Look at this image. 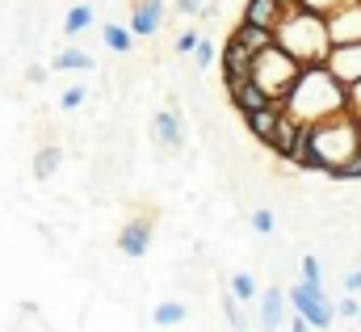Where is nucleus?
I'll list each match as a JSON object with an SVG mask.
<instances>
[{"instance_id":"1","label":"nucleus","mask_w":361,"mask_h":332,"mask_svg":"<svg viewBox=\"0 0 361 332\" xmlns=\"http://www.w3.org/2000/svg\"><path fill=\"white\" fill-rule=\"evenodd\" d=\"M286 114H294L302 126L332 122V118L349 114V88L328 72V64H311V68H302L298 84L290 88Z\"/></svg>"},{"instance_id":"2","label":"nucleus","mask_w":361,"mask_h":332,"mask_svg":"<svg viewBox=\"0 0 361 332\" xmlns=\"http://www.w3.org/2000/svg\"><path fill=\"white\" fill-rule=\"evenodd\" d=\"M357 152H361V118L341 114L332 122L307 126V135H302V143L294 152V165L319 168V172H336L341 165H349Z\"/></svg>"},{"instance_id":"3","label":"nucleus","mask_w":361,"mask_h":332,"mask_svg":"<svg viewBox=\"0 0 361 332\" xmlns=\"http://www.w3.org/2000/svg\"><path fill=\"white\" fill-rule=\"evenodd\" d=\"M277 42L298 59V64H328L332 55V34H328V13L319 8H307V4H290L286 21L277 25Z\"/></svg>"},{"instance_id":"4","label":"nucleus","mask_w":361,"mask_h":332,"mask_svg":"<svg viewBox=\"0 0 361 332\" xmlns=\"http://www.w3.org/2000/svg\"><path fill=\"white\" fill-rule=\"evenodd\" d=\"M302 68H307V64H298L281 42H273L269 51H261V55L252 59V81L261 84L273 101H286L290 88H294L298 76H302Z\"/></svg>"},{"instance_id":"5","label":"nucleus","mask_w":361,"mask_h":332,"mask_svg":"<svg viewBox=\"0 0 361 332\" xmlns=\"http://www.w3.org/2000/svg\"><path fill=\"white\" fill-rule=\"evenodd\" d=\"M290 307L311 324L315 332H324L332 320H336V307H332V299L324 295V286H311V282H298L294 290H290Z\"/></svg>"},{"instance_id":"6","label":"nucleus","mask_w":361,"mask_h":332,"mask_svg":"<svg viewBox=\"0 0 361 332\" xmlns=\"http://www.w3.org/2000/svg\"><path fill=\"white\" fill-rule=\"evenodd\" d=\"M328 34L336 47L361 42V0H345L336 8H328Z\"/></svg>"},{"instance_id":"7","label":"nucleus","mask_w":361,"mask_h":332,"mask_svg":"<svg viewBox=\"0 0 361 332\" xmlns=\"http://www.w3.org/2000/svg\"><path fill=\"white\" fill-rule=\"evenodd\" d=\"M328 72L345 84V88H353V84L361 81V42L332 47V55H328Z\"/></svg>"},{"instance_id":"8","label":"nucleus","mask_w":361,"mask_h":332,"mask_svg":"<svg viewBox=\"0 0 361 332\" xmlns=\"http://www.w3.org/2000/svg\"><path fill=\"white\" fill-rule=\"evenodd\" d=\"M227 97H231V105H235L240 114H252V109L273 105V97L252 81V76H244V81H227Z\"/></svg>"},{"instance_id":"9","label":"nucleus","mask_w":361,"mask_h":332,"mask_svg":"<svg viewBox=\"0 0 361 332\" xmlns=\"http://www.w3.org/2000/svg\"><path fill=\"white\" fill-rule=\"evenodd\" d=\"M252 59H257V55L231 34L227 47H223V59H219V64H223V81H244V76H252Z\"/></svg>"},{"instance_id":"10","label":"nucleus","mask_w":361,"mask_h":332,"mask_svg":"<svg viewBox=\"0 0 361 332\" xmlns=\"http://www.w3.org/2000/svg\"><path fill=\"white\" fill-rule=\"evenodd\" d=\"M164 25V0H139L130 4V30L135 38H152Z\"/></svg>"},{"instance_id":"11","label":"nucleus","mask_w":361,"mask_h":332,"mask_svg":"<svg viewBox=\"0 0 361 332\" xmlns=\"http://www.w3.org/2000/svg\"><path fill=\"white\" fill-rule=\"evenodd\" d=\"M290 13V0H248L244 4V21L248 25H265V30H277Z\"/></svg>"},{"instance_id":"12","label":"nucleus","mask_w":361,"mask_h":332,"mask_svg":"<svg viewBox=\"0 0 361 332\" xmlns=\"http://www.w3.org/2000/svg\"><path fill=\"white\" fill-rule=\"evenodd\" d=\"M281 118H286V101H273V105H265V109H252V114H244L248 131H252L261 143H273V135H277Z\"/></svg>"},{"instance_id":"13","label":"nucleus","mask_w":361,"mask_h":332,"mask_svg":"<svg viewBox=\"0 0 361 332\" xmlns=\"http://www.w3.org/2000/svg\"><path fill=\"white\" fill-rule=\"evenodd\" d=\"M147 244H152V227H147L143 219L126 223V227H122V236H118V249L126 252V256H143Z\"/></svg>"},{"instance_id":"14","label":"nucleus","mask_w":361,"mask_h":332,"mask_svg":"<svg viewBox=\"0 0 361 332\" xmlns=\"http://www.w3.org/2000/svg\"><path fill=\"white\" fill-rule=\"evenodd\" d=\"M235 38H240L252 55H261V51H269L273 42H277V30H265V25H248V21H240Z\"/></svg>"},{"instance_id":"15","label":"nucleus","mask_w":361,"mask_h":332,"mask_svg":"<svg viewBox=\"0 0 361 332\" xmlns=\"http://www.w3.org/2000/svg\"><path fill=\"white\" fill-rule=\"evenodd\" d=\"M156 135H160V143H164V148H180V139H185V122H180L177 109L156 114Z\"/></svg>"},{"instance_id":"16","label":"nucleus","mask_w":361,"mask_h":332,"mask_svg":"<svg viewBox=\"0 0 361 332\" xmlns=\"http://www.w3.org/2000/svg\"><path fill=\"white\" fill-rule=\"evenodd\" d=\"M55 72H92V55L80 47H63L55 55Z\"/></svg>"},{"instance_id":"17","label":"nucleus","mask_w":361,"mask_h":332,"mask_svg":"<svg viewBox=\"0 0 361 332\" xmlns=\"http://www.w3.org/2000/svg\"><path fill=\"white\" fill-rule=\"evenodd\" d=\"M101 38H105V47H109V51H118V55H126V51L135 47V30H130V25H114V21H109Z\"/></svg>"},{"instance_id":"18","label":"nucleus","mask_w":361,"mask_h":332,"mask_svg":"<svg viewBox=\"0 0 361 332\" xmlns=\"http://www.w3.org/2000/svg\"><path fill=\"white\" fill-rule=\"evenodd\" d=\"M89 25H92V8H89V4H72V8H68V17H63V34H68V38H76V34H85Z\"/></svg>"},{"instance_id":"19","label":"nucleus","mask_w":361,"mask_h":332,"mask_svg":"<svg viewBox=\"0 0 361 332\" xmlns=\"http://www.w3.org/2000/svg\"><path fill=\"white\" fill-rule=\"evenodd\" d=\"M59 165H63V152H59V148H42V152L34 156V177H38V181H47V177H55V172H59Z\"/></svg>"},{"instance_id":"20","label":"nucleus","mask_w":361,"mask_h":332,"mask_svg":"<svg viewBox=\"0 0 361 332\" xmlns=\"http://www.w3.org/2000/svg\"><path fill=\"white\" fill-rule=\"evenodd\" d=\"M281 316H286V307H281V290L273 286V290H265V299H261V320H265V328H277Z\"/></svg>"},{"instance_id":"21","label":"nucleus","mask_w":361,"mask_h":332,"mask_svg":"<svg viewBox=\"0 0 361 332\" xmlns=\"http://www.w3.org/2000/svg\"><path fill=\"white\" fill-rule=\"evenodd\" d=\"M180 320H185V307H180V303H160V307H156V324L177 328Z\"/></svg>"},{"instance_id":"22","label":"nucleus","mask_w":361,"mask_h":332,"mask_svg":"<svg viewBox=\"0 0 361 332\" xmlns=\"http://www.w3.org/2000/svg\"><path fill=\"white\" fill-rule=\"evenodd\" d=\"M231 295H235L240 303L252 299V295H257V278H252V273H235V278H231Z\"/></svg>"},{"instance_id":"23","label":"nucleus","mask_w":361,"mask_h":332,"mask_svg":"<svg viewBox=\"0 0 361 332\" xmlns=\"http://www.w3.org/2000/svg\"><path fill=\"white\" fill-rule=\"evenodd\" d=\"M302 282H311V286H324V265L315 261V256H302Z\"/></svg>"},{"instance_id":"24","label":"nucleus","mask_w":361,"mask_h":332,"mask_svg":"<svg viewBox=\"0 0 361 332\" xmlns=\"http://www.w3.org/2000/svg\"><path fill=\"white\" fill-rule=\"evenodd\" d=\"M202 47V34L197 30H185V34H177V55H193Z\"/></svg>"},{"instance_id":"25","label":"nucleus","mask_w":361,"mask_h":332,"mask_svg":"<svg viewBox=\"0 0 361 332\" xmlns=\"http://www.w3.org/2000/svg\"><path fill=\"white\" fill-rule=\"evenodd\" d=\"M332 177H336V181H361V152L353 156V160H349V165H341V168H336Z\"/></svg>"},{"instance_id":"26","label":"nucleus","mask_w":361,"mask_h":332,"mask_svg":"<svg viewBox=\"0 0 361 332\" xmlns=\"http://www.w3.org/2000/svg\"><path fill=\"white\" fill-rule=\"evenodd\" d=\"M252 232H261V236H269L273 232V215L269 211H252Z\"/></svg>"},{"instance_id":"27","label":"nucleus","mask_w":361,"mask_h":332,"mask_svg":"<svg viewBox=\"0 0 361 332\" xmlns=\"http://www.w3.org/2000/svg\"><path fill=\"white\" fill-rule=\"evenodd\" d=\"M193 59H197V68H210V64H214V47H210V42L202 38V47L193 51Z\"/></svg>"},{"instance_id":"28","label":"nucleus","mask_w":361,"mask_h":332,"mask_svg":"<svg viewBox=\"0 0 361 332\" xmlns=\"http://www.w3.org/2000/svg\"><path fill=\"white\" fill-rule=\"evenodd\" d=\"M59 105H63V109H80V105H85V88H68Z\"/></svg>"},{"instance_id":"29","label":"nucleus","mask_w":361,"mask_h":332,"mask_svg":"<svg viewBox=\"0 0 361 332\" xmlns=\"http://www.w3.org/2000/svg\"><path fill=\"white\" fill-rule=\"evenodd\" d=\"M336 316H345V320H361V307H357V299L349 295V299H345V303L336 307Z\"/></svg>"},{"instance_id":"30","label":"nucleus","mask_w":361,"mask_h":332,"mask_svg":"<svg viewBox=\"0 0 361 332\" xmlns=\"http://www.w3.org/2000/svg\"><path fill=\"white\" fill-rule=\"evenodd\" d=\"M349 114H353V118H361V81L349 88Z\"/></svg>"},{"instance_id":"31","label":"nucleus","mask_w":361,"mask_h":332,"mask_svg":"<svg viewBox=\"0 0 361 332\" xmlns=\"http://www.w3.org/2000/svg\"><path fill=\"white\" fill-rule=\"evenodd\" d=\"M294 4H307V8H319V13H328V8H336V4H345V0H294Z\"/></svg>"},{"instance_id":"32","label":"nucleus","mask_w":361,"mask_h":332,"mask_svg":"<svg viewBox=\"0 0 361 332\" xmlns=\"http://www.w3.org/2000/svg\"><path fill=\"white\" fill-rule=\"evenodd\" d=\"M235 303H240V299H235V295H231V299H227V316H231V324H235V328H240V324H244V316H240V307H235Z\"/></svg>"},{"instance_id":"33","label":"nucleus","mask_w":361,"mask_h":332,"mask_svg":"<svg viewBox=\"0 0 361 332\" xmlns=\"http://www.w3.org/2000/svg\"><path fill=\"white\" fill-rule=\"evenodd\" d=\"M345 290H349V295L361 290V269H357V273H345Z\"/></svg>"},{"instance_id":"34","label":"nucleus","mask_w":361,"mask_h":332,"mask_svg":"<svg viewBox=\"0 0 361 332\" xmlns=\"http://www.w3.org/2000/svg\"><path fill=\"white\" fill-rule=\"evenodd\" d=\"M180 13H202V0H177Z\"/></svg>"},{"instance_id":"35","label":"nucleus","mask_w":361,"mask_h":332,"mask_svg":"<svg viewBox=\"0 0 361 332\" xmlns=\"http://www.w3.org/2000/svg\"><path fill=\"white\" fill-rule=\"evenodd\" d=\"M290 332H311V324H307V320H302V316H298V320H294V324H290Z\"/></svg>"},{"instance_id":"36","label":"nucleus","mask_w":361,"mask_h":332,"mask_svg":"<svg viewBox=\"0 0 361 332\" xmlns=\"http://www.w3.org/2000/svg\"><path fill=\"white\" fill-rule=\"evenodd\" d=\"M265 332H273V328H265Z\"/></svg>"},{"instance_id":"37","label":"nucleus","mask_w":361,"mask_h":332,"mask_svg":"<svg viewBox=\"0 0 361 332\" xmlns=\"http://www.w3.org/2000/svg\"><path fill=\"white\" fill-rule=\"evenodd\" d=\"M290 4H294V0H290Z\"/></svg>"}]
</instances>
